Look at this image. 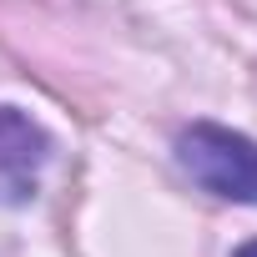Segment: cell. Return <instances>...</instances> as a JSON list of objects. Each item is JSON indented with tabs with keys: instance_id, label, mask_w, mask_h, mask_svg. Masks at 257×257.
<instances>
[{
	"instance_id": "obj_1",
	"label": "cell",
	"mask_w": 257,
	"mask_h": 257,
	"mask_svg": "<svg viewBox=\"0 0 257 257\" xmlns=\"http://www.w3.org/2000/svg\"><path fill=\"white\" fill-rule=\"evenodd\" d=\"M177 167L212 197L257 207V142L217 121H192L177 132Z\"/></svg>"
},
{
	"instance_id": "obj_2",
	"label": "cell",
	"mask_w": 257,
	"mask_h": 257,
	"mask_svg": "<svg viewBox=\"0 0 257 257\" xmlns=\"http://www.w3.org/2000/svg\"><path fill=\"white\" fill-rule=\"evenodd\" d=\"M51 137L21 106H0V207H26L41 187Z\"/></svg>"
},
{
	"instance_id": "obj_3",
	"label": "cell",
	"mask_w": 257,
	"mask_h": 257,
	"mask_svg": "<svg viewBox=\"0 0 257 257\" xmlns=\"http://www.w3.org/2000/svg\"><path fill=\"white\" fill-rule=\"evenodd\" d=\"M232 257H257V237H252V242H242V247H237Z\"/></svg>"
}]
</instances>
